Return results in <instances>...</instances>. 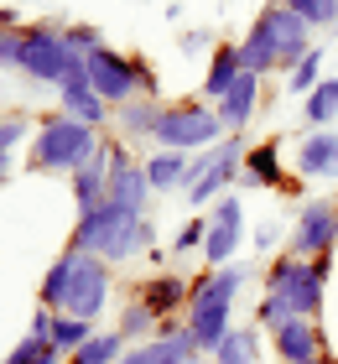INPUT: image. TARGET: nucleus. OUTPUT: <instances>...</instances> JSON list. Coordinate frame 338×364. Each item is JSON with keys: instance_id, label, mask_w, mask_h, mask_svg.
<instances>
[{"instance_id": "obj_16", "label": "nucleus", "mask_w": 338, "mask_h": 364, "mask_svg": "<svg viewBox=\"0 0 338 364\" xmlns=\"http://www.w3.org/2000/svg\"><path fill=\"white\" fill-rule=\"evenodd\" d=\"M110 172H115V146H110V141H99V151L83 161V167L68 172V177H73L78 213H83V208H94V203H105V193H110Z\"/></svg>"}, {"instance_id": "obj_21", "label": "nucleus", "mask_w": 338, "mask_h": 364, "mask_svg": "<svg viewBox=\"0 0 338 364\" xmlns=\"http://www.w3.org/2000/svg\"><path fill=\"white\" fill-rule=\"evenodd\" d=\"M245 188H286V172H281V141H265L255 151H245V167H240Z\"/></svg>"}, {"instance_id": "obj_43", "label": "nucleus", "mask_w": 338, "mask_h": 364, "mask_svg": "<svg viewBox=\"0 0 338 364\" xmlns=\"http://www.w3.org/2000/svg\"><path fill=\"white\" fill-rule=\"evenodd\" d=\"M188 364H198V359H188Z\"/></svg>"}, {"instance_id": "obj_41", "label": "nucleus", "mask_w": 338, "mask_h": 364, "mask_svg": "<svg viewBox=\"0 0 338 364\" xmlns=\"http://www.w3.org/2000/svg\"><path fill=\"white\" fill-rule=\"evenodd\" d=\"M11 182V156H0V188Z\"/></svg>"}, {"instance_id": "obj_29", "label": "nucleus", "mask_w": 338, "mask_h": 364, "mask_svg": "<svg viewBox=\"0 0 338 364\" xmlns=\"http://www.w3.org/2000/svg\"><path fill=\"white\" fill-rule=\"evenodd\" d=\"M255 354H260L255 328H229L224 343L213 349V359H218V364H255Z\"/></svg>"}, {"instance_id": "obj_28", "label": "nucleus", "mask_w": 338, "mask_h": 364, "mask_svg": "<svg viewBox=\"0 0 338 364\" xmlns=\"http://www.w3.org/2000/svg\"><path fill=\"white\" fill-rule=\"evenodd\" d=\"M125 349H130V338H125V333H94L78 354H68V364H120Z\"/></svg>"}, {"instance_id": "obj_20", "label": "nucleus", "mask_w": 338, "mask_h": 364, "mask_svg": "<svg viewBox=\"0 0 338 364\" xmlns=\"http://www.w3.org/2000/svg\"><path fill=\"white\" fill-rule=\"evenodd\" d=\"M188 296H193V281H182V276H172V271H157L141 291H135V302H146L157 318H172Z\"/></svg>"}, {"instance_id": "obj_4", "label": "nucleus", "mask_w": 338, "mask_h": 364, "mask_svg": "<svg viewBox=\"0 0 338 364\" xmlns=\"http://www.w3.org/2000/svg\"><path fill=\"white\" fill-rule=\"evenodd\" d=\"M99 151V130L73 120V114H47V120L31 130V167L37 172H73Z\"/></svg>"}, {"instance_id": "obj_7", "label": "nucleus", "mask_w": 338, "mask_h": 364, "mask_svg": "<svg viewBox=\"0 0 338 364\" xmlns=\"http://www.w3.org/2000/svg\"><path fill=\"white\" fill-rule=\"evenodd\" d=\"M73 63L78 53L63 42V31L53 21H42V26H26L21 31V42H16V68H21L26 78H37V84H68V73H73Z\"/></svg>"}, {"instance_id": "obj_38", "label": "nucleus", "mask_w": 338, "mask_h": 364, "mask_svg": "<svg viewBox=\"0 0 338 364\" xmlns=\"http://www.w3.org/2000/svg\"><path fill=\"white\" fill-rule=\"evenodd\" d=\"M16 42H21V31H11L0 21V68H16Z\"/></svg>"}, {"instance_id": "obj_8", "label": "nucleus", "mask_w": 338, "mask_h": 364, "mask_svg": "<svg viewBox=\"0 0 338 364\" xmlns=\"http://www.w3.org/2000/svg\"><path fill=\"white\" fill-rule=\"evenodd\" d=\"M240 167H245V141L240 136H224L213 151H198L193 156V188H188V203H218L229 193V182H240Z\"/></svg>"}, {"instance_id": "obj_26", "label": "nucleus", "mask_w": 338, "mask_h": 364, "mask_svg": "<svg viewBox=\"0 0 338 364\" xmlns=\"http://www.w3.org/2000/svg\"><path fill=\"white\" fill-rule=\"evenodd\" d=\"M73 266H78V250H68V255H58L53 260V271L42 276V307L47 312H63V296H68V281H73Z\"/></svg>"}, {"instance_id": "obj_9", "label": "nucleus", "mask_w": 338, "mask_h": 364, "mask_svg": "<svg viewBox=\"0 0 338 364\" xmlns=\"http://www.w3.org/2000/svg\"><path fill=\"white\" fill-rule=\"evenodd\" d=\"M255 26L270 37V47H276V68H297V63L312 53V26L302 21L297 11H286L281 0H276V6H265V11L255 16Z\"/></svg>"}, {"instance_id": "obj_37", "label": "nucleus", "mask_w": 338, "mask_h": 364, "mask_svg": "<svg viewBox=\"0 0 338 364\" xmlns=\"http://www.w3.org/2000/svg\"><path fill=\"white\" fill-rule=\"evenodd\" d=\"M203 240H208V213H203V219H188V224H182V235H177V255H182V250H193V245L203 250Z\"/></svg>"}, {"instance_id": "obj_44", "label": "nucleus", "mask_w": 338, "mask_h": 364, "mask_svg": "<svg viewBox=\"0 0 338 364\" xmlns=\"http://www.w3.org/2000/svg\"><path fill=\"white\" fill-rule=\"evenodd\" d=\"M333 31H338V26H333Z\"/></svg>"}, {"instance_id": "obj_27", "label": "nucleus", "mask_w": 338, "mask_h": 364, "mask_svg": "<svg viewBox=\"0 0 338 364\" xmlns=\"http://www.w3.org/2000/svg\"><path fill=\"white\" fill-rule=\"evenodd\" d=\"M302 114H307L312 130H328V125L338 120V78H323V84L302 99Z\"/></svg>"}, {"instance_id": "obj_34", "label": "nucleus", "mask_w": 338, "mask_h": 364, "mask_svg": "<svg viewBox=\"0 0 338 364\" xmlns=\"http://www.w3.org/2000/svg\"><path fill=\"white\" fill-rule=\"evenodd\" d=\"M286 11H297L307 26H338V0H281Z\"/></svg>"}, {"instance_id": "obj_18", "label": "nucleus", "mask_w": 338, "mask_h": 364, "mask_svg": "<svg viewBox=\"0 0 338 364\" xmlns=\"http://www.w3.org/2000/svg\"><path fill=\"white\" fill-rule=\"evenodd\" d=\"M255 105H260V78L255 73H240V78H234V89L218 99L213 109H218V120H224L229 136H240V130L250 125V114H255Z\"/></svg>"}, {"instance_id": "obj_36", "label": "nucleus", "mask_w": 338, "mask_h": 364, "mask_svg": "<svg viewBox=\"0 0 338 364\" xmlns=\"http://www.w3.org/2000/svg\"><path fill=\"white\" fill-rule=\"evenodd\" d=\"M26 141V120L21 114H11V120H0V156H11L16 146Z\"/></svg>"}, {"instance_id": "obj_39", "label": "nucleus", "mask_w": 338, "mask_h": 364, "mask_svg": "<svg viewBox=\"0 0 338 364\" xmlns=\"http://www.w3.org/2000/svg\"><path fill=\"white\" fill-rule=\"evenodd\" d=\"M208 47V31H182V53H203Z\"/></svg>"}, {"instance_id": "obj_31", "label": "nucleus", "mask_w": 338, "mask_h": 364, "mask_svg": "<svg viewBox=\"0 0 338 364\" xmlns=\"http://www.w3.org/2000/svg\"><path fill=\"white\" fill-rule=\"evenodd\" d=\"M317 84H323V53H317V47H312V53H307V58H302L297 68H292V78H286V94L307 99V94H312Z\"/></svg>"}, {"instance_id": "obj_42", "label": "nucleus", "mask_w": 338, "mask_h": 364, "mask_svg": "<svg viewBox=\"0 0 338 364\" xmlns=\"http://www.w3.org/2000/svg\"><path fill=\"white\" fill-rule=\"evenodd\" d=\"M307 364H338V359H328V354H317V359H307Z\"/></svg>"}, {"instance_id": "obj_14", "label": "nucleus", "mask_w": 338, "mask_h": 364, "mask_svg": "<svg viewBox=\"0 0 338 364\" xmlns=\"http://www.w3.org/2000/svg\"><path fill=\"white\" fill-rule=\"evenodd\" d=\"M188 359H198V343H193V333H188V323H182V328L167 323L157 338H146V343H135V349H125L120 364H188Z\"/></svg>"}, {"instance_id": "obj_22", "label": "nucleus", "mask_w": 338, "mask_h": 364, "mask_svg": "<svg viewBox=\"0 0 338 364\" xmlns=\"http://www.w3.org/2000/svg\"><path fill=\"white\" fill-rule=\"evenodd\" d=\"M146 177H151V193H177V188H193V156L182 151H157L146 161Z\"/></svg>"}, {"instance_id": "obj_1", "label": "nucleus", "mask_w": 338, "mask_h": 364, "mask_svg": "<svg viewBox=\"0 0 338 364\" xmlns=\"http://www.w3.org/2000/svg\"><path fill=\"white\" fill-rule=\"evenodd\" d=\"M333 271V260H302V255H281L270 260L265 271V296L255 307V323L260 328H281L286 318H317L323 307V281Z\"/></svg>"}, {"instance_id": "obj_13", "label": "nucleus", "mask_w": 338, "mask_h": 364, "mask_svg": "<svg viewBox=\"0 0 338 364\" xmlns=\"http://www.w3.org/2000/svg\"><path fill=\"white\" fill-rule=\"evenodd\" d=\"M115 146V141H110ZM110 203H120L125 213L141 219L146 213V198H151V177H146V161H130L125 146H115V172H110Z\"/></svg>"}, {"instance_id": "obj_15", "label": "nucleus", "mask_w": 338, "mask_h": 364, "mask_svg": "<svg viewBox=\"0 0 338 364\" xmlns=\"http://www.w3.org/2000/svg\"><path fill=\"white\" fill-rule=\"evenodd\" d=\"M270 349L281 354V364H307L323 354V328L317 318H286L281 328H270Z\"/></svg>"}, {"instance_id": "obj_40", "label": "nucleus", "mask_w": 338, "mask_h": 364, "mask_svg": "<svg viewBox=\"0 0 338 364\" xmlns=\"http://www.w3.org/2000/svg\"><path fill=\"white\" fill-rule=\"evenodd\" d=\"M270 245H276V229H270V224H260V229H255V250L265 255V250H270Z\"/></svg>"}, {"instance_id": "obj_5", "label": "nucleus", "mask_w": 338, "mask_h": 364, "mask_svg": "<svg viewBox=\"0 0 338 364\" xmlns=\"http://www.w3.org/2000/svg\"><path fill=\"white\" fill-rule=\"evenodd\" d=\"M229 130L218 120L213 105L203 99H177V105L162 109V125H157V151H182V156H198V151H213Z\"/></svg>"}, {"instance_id": "obj_33", "label": "nucleus", "mask_w": 338, "mask_h": 364, "mask_svg": "<svg viewBox=\"0 0 338 364\" xmlns=\"http://www.w3.org/2000/svg\"><path fill=\"white\" fill-rule=\"evenodd\" d=\"M151 328H157V312H151L146 302H130V307L120 312V328H115V333H125L130 343H146Z\"/></svg>"}, {"instance_id": "obj_17", "label": "nucleus", "mask_w": 338, "mask_h": 364, "mask_svg": "<svg viewBox=\"0 0 338 364\" xmlns=\"http://www.w3.org/2000/svg\"><path fill=\"white\" fill-rule=\"evenodd\" d=\"M58 109H63V114H73V120H83V125H94V130H105V125H110V114H115L105 99L89 89V78H68V84L58 89Z\"/></svg>"}, {"instance_id": "obj_12", "label": "nucleus", "mask_w": 338, "mask_h": 364, "mask_svg": "<svg viewBox=\"0 0 338 364\" xmlns=\"http://www.w3.org/2000/svg\"><path fill=\"white\" fill-rule=\"evenodd\" d=\"M240 235H245V203L234 193H224L218 203L208 208V240H203V260L218 271L229 266V255L240 250Z\"/></svg>"}, {"instance_id": "obj_35", "label": "nucleus", "mask_w": 338, "mask_h": 364, "mask_svg": "<svg viewBox=\"0 0 338 364\" xmlns=\"http://www.w3.org/2000/svg\"><path fill=\"white\" fill-rule=\"evenodd\" d=\"M63 42H68V47H73V53H78V58H89V53H94V47H105V37H99V31H94V26H63Z\"/></svg>"}, {"instance_id": "obj_23", "label": "nucleus", "mask_w": 338, "mask_h": 364, "mask_svg": "<svg viewBox=\"0 0 338 364\" xmlns=\"http://www.w3.org/2000/svg\"><path fill=\"white\" fill-rule=\"evenodd\" d=\"M162 109H167V105H157V99H130V105L115 109V125H120L125 141H157Z\"/></svg>"}, {"instance_id": "obj_3", "label": "nucleus", "mask_w": 338, "mask_h": 364, "mask_svg": "<svg viewBox=\"0 0 338 364\" xmlns=\"http://www.w3.org/2000/svg\"><path fill=\"white\" fill-rule=\"evenodd\" d=\"M250 281L245 266H218L203 281H193V296H188V333L198 343V354H213L229 333V307H234V291Z\"/></svg>"}, {"instance_id": "obj_6", "label": "nucleus", "mask_w": 338, "mask_h": 364, "mask_svg": "<svg viewBox=\"0 0 338 364\" xmlns=\"http://www.w3.org/2000/svg\"><path fill=\"white\" fill-rule=\"evenodd\" d=\"M83 63H89V89L105 99L110 109L157 94V78H151V68L141 58H125V53H115V47H94Z\"/></svg>"}, {"instance_id": "obj_2", "label": "nucleus", "mask_w": 338, "mask_h": 364, "mask_svg": "<svg viewBox=\"0 0 338 364\" xmlns=\"http://www.w3.org/2000/svg\"><path fill=\"white\" fill-rule=\"evenodd\" d=\"M151 245H157V229L151 219H135L125 213L120 203H94L78 213L73 224V250L78 255H99L110 266V260H135V255H151Z\"/></svg>"}, {"instance_id": "obj_24", "label": "nucleus", "mask_w": 338, "mask_h": 364, "mask_svg": "<svg viewBox=\"0 0 338 364\" xmlns=\"http://www.w3.org/2000/svg\"><path fill=\"white\" fill-rule=\"evenodd\" d=\"M245 73V63H240V47H213V58H208V73H203V99L208 105H218L229 89H234V78Z\"/></svg>"}, {"instance_id": "obj_30", "label": "nucleus", "mask_w": 338, "mask_h": 364, "mask_svg": "<svg viewBox=\"0 0 338 364\" xmlns=\"http://www.w3.org/2000/svg\"><path fill=\"white\" fill-rule=\"evenodd\" d=\"M240 63H245V73H255V78H265L276 68V47H270V37L260 26H250V37L240 42Z\"/></svg>"}, {"instance_id": "obj_11", "label": "nucleus", "mask_w": 338, "mask_h": 364, "mask_svg": "<svg viewBox=\"0 0 338 364\" xmlns=\"http://www.w3.org/2000/svg\"><path fill=\"white\" fill-rule=\"evenodd\" d=\"M333 245H338V203L317 198V203H307V208L297 213V224H292V255L323 260Z\"/></svg>"}, {"instance_id": "obj_19", "label": "nucleus", "mask_w": 338, "mask_h": 364, "mask_svg": "<svg viewBox=\"0 0 338 364\" xmlns=\"http://www.w3.org/2000/svg\"><path fill=\"white\" fill-rule=\"evenodd\" d=\"M297 172L302 177H333L338 172V130H307V136H302Z\"/></svg>"}, {"instance_id": "obj_32", "label": "nucleus", "mask_w": 338, "mask_h": 364, "mask_svg": "<svg viewBox=\"0 0 338 364\" xmlns=\"http://www.w3.org/2000/svg\"><path fill=\"white\" fill-rule=\"evenodd\" d=\"M0 364H63V354H58L47 338H37V333H31V338H21V343H16V349H11L6 359H0Z\"/></svg>"}, {"instance_id": "obj_10", "label": "nucleus", "mask_w": 338, "mask_h": 364, "mask_svg": "<svg viewBox=\"0 0 338 364\" xmlns=\"http://www.w3.org/2000/svg\"><path fill=\"white\" fill-rule=\"evenodd\" d=\"M105 302H110V266L99 255H78L73 281H68V296H63V312L94 323L99 312H105Z\"/></svg>"}, {"instance_id": "obj_25", "label": "nucleus", "mask_w": 338, "mask_h": 364, "mask_svg": "<svg viewBox=\"0 0 338 364\" xmlns=\"http://www.w3.org/2000/svg\"><path fill=\"white\" fill-rule=\"evenodd\" d=\"M89 338H94V323L68 318V312H58V318H53V333H47V343H53V349L63 354V364H68V354H78Z\"/></svg>"}]
</instances>
